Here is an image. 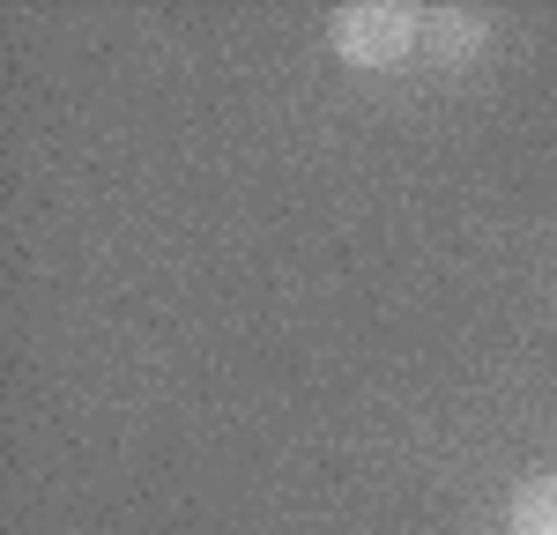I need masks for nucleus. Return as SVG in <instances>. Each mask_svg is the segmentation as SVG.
I'll use <instances>...</instances> for the list:
<instances>
[{
	"label": "nucleus",
	"mask_w": 557,
	"mask_h": 535,
	"mask_svg": "<svg viewBox=\"0 0 557 535\" xmlns=\"http://www.w3.org/2000/svg\"><path fill=\"white\" fill-rule=\"evenodd\" d=\"M513 535H557V476H528L513 490Z\"/></svg>",
	"instance_id": "3"
},
{
	"label": "nucleus",
	"mask_w": 557,
	"mask_h": 535,
	"mask_svg": "<svg viewBox=\"0 0 557 535\" xmlns=\"http://www.w3.org/2000/svg\"><path fill=\"white\" fill-rule=\"evenodd\" d=\"M483 45H491V23H483L475 8H431V15H424V52H431V60L469 67Z\"/></svg>",
	"instance_id": "2"
},
{
	"label": "nucleus",
	"mask_w": 557,
	"mask_h": 535,
	"mask_svg": "<svg viewBox=\"0 0 557 535\" xmlns=\"http://www.w3.org/2000/svg\"><path fill=\"white\" fill-rule=\"evenodd\" d=\"M424 45V15L401 0H349L335 8V52L349 67H401Z\"/></svg>",
	"instance_id": "1"
}]
</instances>
